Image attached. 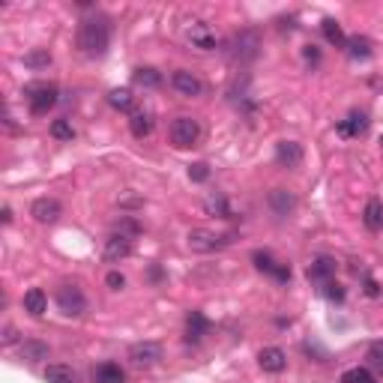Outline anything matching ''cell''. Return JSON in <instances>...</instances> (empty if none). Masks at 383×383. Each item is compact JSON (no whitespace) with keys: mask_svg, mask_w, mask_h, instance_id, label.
<instances>
[{"mask_svg":"<svg viewBox=\"0 0 383 383\" xmlns=\"http://www.w3.org/2000/svg\"><path fill=\"white\" fill-rule=\"evenodd\" d=\"M366 228L368 231H380L383 228V204L380 201H368L366 204Z\"/></svg>","mask_w":383,"mask_h":383,"instance_id":"obj_26","label":"cell"},{"mask_svg":"<svg viewBox=\"0 0 383 383\" xmlns=\"http://www.w3.org/2000/svg\"><path fill=\"white\" fill-rule=\"evenodd\" d=\"M344 48H348V54L353 57V60H366V57H371V42L366 40V36H350Z\"/></svg>","mask_w":383,"mask_h":383,"instance_id":"obj_25","label":"cell"},{"mask_svg":"<svg viewBox=\"0 0 383 383\" xmlns=\"http://www.w3.org/2000/svg\"><path fill=\"white\" fill-rule=\"evenodd\" d=\"M57 309H60L66 318H81L87 312V296L78 284H60L57 287Z\"/></svg>","mask_w":383,"mask_h":383,"instance_id":"obj_4","label":"cell"},{"mask_svg":"<svg viewBox=\"0 0 383 383\" xmlns=\"http://www.w3.org/2000/svg\"><path fill=\"white\" fill-rule=\"evenodd\" d=\"M24 96H27V105H31V111L36 114V117H42V114H48L57 105V96H60V93H57L54 84L40 81V84H27Z\"/></svg>","mask_w":383,"mask_h":383,"instance_id":"obj_3","label":"cell"},{"mask_svg":"<svg viewBox=\"0 0 383 383\" xmlns=\"http://www.w3.org/2000/svg\"><path fill=\"white\" fill-rule=\"evenodd\" d=\"M48 344L45 341H40V339H27V341H22V359L24 362H42V359H48Z\"/></svg>","mask_w":383,"mask_h":383,"instance_id":"obj_22","label":"cell"},{"mask_svg":"<svg viewBox=\"0 0 383 383\" xmlns=\"http://www.w3.org/2000/svg\"><path fill=\"white\" fill-rule=\"evenodd\" d=\"M93 380L96 383H126V371L117 362H102V366H96Z\"/></svg>","mask_w":383,"mask_h":383,"instance_id":"obj_20","label":"cell"},{"mask_svg":"<svg viewBox=\"0 0 383 383\" xmlns=\"http://www.w3.org/2000/svg\"><path fill=\"white\" fill-rule=\"evenodd\" d=\"M162 359V344L159 341H138L129 348V362L135 368H150L156 366V362Z\"/></svg>","mask_w":383,"mask_h":383,"instance_id":"obj_8","label":"cell"},{"mask_svg":"<svg viewBox=\"0 0 383 383\" xmlns=\"http://www.w3.org/2000/svg\"><path fill=\"white\" fill-rule=\"evenodd\" d=\"M252 261H255L257 270H261V273H270V275H275V270H279V264H282V261H275L270 252H264V248L252 252Z\"/></svg>","mask_w":383,"mask_h":383,"instance_id":"obj_28","label":"cell"},{"mask_svg":"<svg viewBox=\"0 0 383 383\" xmlns=\"http://www.w3.org/2000/svg\"><path fill=\"white\" fill-rule=\"evenodd\" d=\"M111 45V18L108 15H90L78 27V48L87 57H102Z\"/></svg>","mask_w":383,"mask_h":383,"instance_id":"obj_1","label":"cell"},{"mask_svg":"<svg viewBox=\"0 0 383 383\" xmlns=\"http://www.w3.org/2000/svg\"><path fill=\"white\" fill-rule=\"evenodd\" d=\"M366 293H368V296H380V287H377L375 279H366Z\"/></svg>","mask_w":383,"mask_h":383,"instance_id":"obj_40","label":"cell"},{"mask_svg":"<svg viewBox=\"0 0 383 383\" xmlns=\"http://www.w3.org/2000/svg\"><path fill=\"white\" fill-rule=\"evenodd\" d=\"M171 87H174L180 96H186V99H198V96H204V81H201L195 72H189V69H177L174 75H171Z\"/></svg>","mask_w":383,"mask_h":383,"instance_id":"obj_9","label":"cell"},{"mask_svg":"<svg viewBox=\"0 0 383 383\" xmlns=\"http://www.w3.org/2000/svg\"><path fill=\"white\" fill-rule=\"evenodd\" d=\"M9 222H12V210L3 207V225H9Z\"/></svg>","mask_w":383,"mask_h":383,"instance_id":"obj_41","label":"cell"},{"mask_svg":"<svg viewBox=\"0 0 383 383\" xmlns=\"http://www.w3.org/2000/svg\"><path fill=\"white\" fill-rule=\"evenodd\" d=\"M257 366L264 371H270V375H282L287 368V353L282 348H264L257 353Z\"/></svg>","mask_w":383,"mask_h":383,"instance_id":"obj_13","label":"cell"},{"mask_svg":"<svg viewBox=\"0 0 383 383\" xmlns=\"http://www.w3.org/2000/svg\"><path fill=\"white\" fill-rule=\"evenodd\" d=\"M132 81L144 90H156V87H162V72L153 69V66H138V69L132 72Z\"/></svg>","mask_w":383,"mask_h":383,"instance_id":"obj_21","label":"cell"},{"mask_svg":"<svg viewBox=\"0 0 383 383\" xmlns=\"http://www.w3.org/2000/svg\"><path fill=\"white\" fill-rule=\"evenodd\" d=\"M45 383H78V375L72 371V366L54 362V366L45 368Z\"/></svg>","mask_w":383,"mask_h":383,"instance_id":"obj_23","label":"cell"},{"mask_svg":"<svg viewBox=\"0 0 383 383\" xmlns=\"http://www.w3.org/2000/svg\"><path fill=\"white\" fill-rule=\"evenodd\" d=\"M15 341H18V330L12 327V323H6L3 327V344L9 348V344H15Z\"/></svg>","mask_w":383,"mask_h":383,"instance_id":"obj_39","label":"cell"},{"mask_svg":"<svg viewBox=\"0 0 383 383\" xmlns=\"http://www.w3.org/2000/svg\"><path fill=\"white\" fill-rule=\"evenodd\" d=\"M22 303H24V312L33 314V318H42L45 309H48V296H45L42 287H31V291L24 293Z\"/></svg>","mask_w":383,"mask_h":383,"instance_id":"obj_18","label":"cell"},{"mask_svg":"<svg viewBox=\"0 0 383 383\" xmlns=\"http://www.w3.org/2000/svg\"><path fill=\"white\" fill-rule=\"evenodd\" d=\"M129 255H132V237L114 231L108 239H105L102 257H105V261H108V264H120V261H126Z\"/></svg>","mask_w":383,"mask_h":383,"instance_id":"obj_10","label":"cell"},{"mask_svg":"<svg viewBox=\"0 0 383 383\" xmlns=\"http://www.w3.org/2000/svg\"><path fill=\"white\" fill-rule=\"evenodd\" d=\"M168 135H171V144H174L177 150H189L201 141V126H198L195 117H177L174 123H171Z\"/></svg>","mask_w":383,"mask_h":383,"instance_id":"obj_6","label":"cell"},{"mask_svg":"<svg viewBox=\"0 0 383 383\" xmlns=\"http://www.w3.org/2000/svg\"><path fill=\"white\" fill-rule=\"evenodd\" d=\"M231 243H234V234H216V231H204V228L189 231V248L192 252H201V255L219 252V248H225Z\"/></svg>","mask_w":383,"mask_h":383,"instance_id":"obj_5","label":"cell"},{"mask_svg":"<svg viewBox=\"0 0 383 383\" xmlns=\"http://www.w3.org/2000/svg\"><path fill=\"white\" fill-rule=\"evenodd\" d=\"M323 36H327V40L335 45V48H344L348 45V36H344V31H341V24L335 22V18H323Z\"/></svg>","mask_w":383,"mask_h":383,"instance_id":"obj_24","label":"cell"},{"mask_svg":"<svg viewBox=\"0 0 383 383\" xmlns=\"http://www.w3.org/2000/svg\"><path fill=\"white\" fill-rule=\"evenodd\" d=\"M207 330H210V321L201 312H192L186 318V341L189 344H198L207 335Z\"/></svg>","mask_w":383,"mask_h":383,"instance_id":"obj_17","label":"cell"},{"mask_svg":"<svg viewBox=\"0 0 383 383\" xmlns=\"http://www.w3.org/2000/svg\"><path fill=\"white\" fill-rule=\"evenodd\" d=\"M186 42L198 51H216L219 48V36L207 22H189L186 24Z\"/></svg>","mask_w":383,"mask_h":383,"instance_id":"obj_7","label":"cell"},{"mask_svg":"<svg viewBox=\"0 0 383 383\" xmlns=\"http://www.w3.org/2000/svg\"><path fill=\"white\" fill-rule=\"evenodd\" d=\"M257 54H261V33L246 27V31L234 33L231 40V57L237 63H255Z\"/></svg>","mask_w":383,"mask_h":383,"instance_id":"obj_2","label":"cell"},{"mask_svg":"<svg viewBox=\"0 0 383 383\" xmlns=\"http://www.w3.org/2000/svg\"><path fill=\"white\" fill-rule=\"evenodd\" d=\"M303 57H305V63H321V51L314 45H305L303 48Z\"/></svg>","mask_w":383,"mask_h":383,"instance_id":"obj_38","label":"cell"},{"mask_svg":"<svg viewBox=\"0 0 383 383\" xmlns=\"http://www.w3.org/2000/svg\"><path fill=\"white\" fill-rule=\"evenodd\" d=\"M189 177L195 180V183H204V180L210 177V168L204 165V162H195V165H189Z\"/></svg>","mask_w":383,"mask_h":383,"instance_id":"obj_34","label":"cell"},{"mask_svg":"<svg viewBox=\"0 0 383 383\" xmlns=\"http://www.w3.org/2000/svg\"><path fill=\"white\" fill-rule=\"evenodd\" d=\"M138 231H141V228H138V222H135V219H120V222H117V234L135 237Z\"/></svg>","mask_w":383,"mask_h":383,"instance_id":"obj_37","label":"cell"},{"mask_svg":"<svg viewBox=\"0 0 383 383\" xmlns=\"http://www.w3.org/2000/svg\"><path fill=\"white\" fill-rule=\"evenodd\" d=\"M368 362H371L375 368H383V341H375V344L368 348Z\"/></svg>","mask_w":383,"mask_h":383,"instance_id":"obj_36","label":"cell"},{"mask_svg":"<svg viewBox=\"0 0 383 383\" xmlns=\"http://www.w3.org/2000/svg\"><path fill=\"white\" fill-rule=\"evenodd\" d=\"M132 102H135V99H132V93L126 87L108 93V105H111V108H117V111H132Z\"/></svg>","mask_w":383,"mask_h":383,"instance_id":"obj_30","label":"cell"},{"mask_svg":"<svg viewBox=\"0 0 383 383\" xmlns=\"http://www.w3.org/2000/svg\"><path fill=\"white\" fill-rule=\"evenodd\" d=\"M153 126H156V120H153L150 111H135L129 117V129H132V135H135V138H150Z\"/></svg>","mask_w":383,"mask_h":383,"instance_id":"obj_19","label":"cell"},{"mask_svg":"<svg viewBox=\"0 0 383 383\" xmlns=\"http://www.w3.org/2000/svg\"><path fill=\"white\" fill-rule=\"evenodd\" d=\"M341 383H375V377L368 368H348L341 375Z\"/></svg>","mask_w":383,"mask_h":383,"instance_id":"obj_32","label":"cell"},{"mask_svg":"<svg viewBox=\"0 0 383 383\" xmlns=\"http://www.w3.org/2000/svg\"><path fill=\"white\" fill-rule=\"evenodd\" d=\"M48 63H51V51H48V48H36V51L24 54V66H27V69H45Z\"/></svg>","mask_w":383,"mask_h":383,"instance_id":"obj_29","label":"cell"},{"mask_svg":"<svg viewBox=\"0 0 383 383\" xmlns=\"http://www.w3.org/2000/svg\"><path fill=\"white\" fill-rule=\"evenodd\" d=\"M335 270H339V264H335L332 257L323 255V257H318V261H314V264L309 266V279H312L314 284H321V287H323L327 282L335 279Z\"/></svg>","mask_w":383,"mask_h":383,"instance_id":"obj_16","label":"cell"},{"mask_svg":"<svg viewBox=\"0 0 383 383\" xmlns=\"http://www.w3.org/2000/svg\"><path fill=\"white\" fill-rule=\"evenodd\" d=\"M275 162L287 171H296L303 165V147L296 141H279L275 144Z\"/></svg>","mask_w":383,"mask_h":383,"instance_id":"obj_12","label":"cell"},{"mask_svg":"<svg viewBox=\"0 0 383 383\" xmlns=\"http://www.w3.org/2000/svg\"><path fill=\"white\" fill-rule=\"evenodd\" d=\"M51 138H57V141H72V138H75V129H72V123L66 120V117L54 120V123H51Z\"/></svg>","mask_w":383,"mask_h":383,"instance_id":"obj_31","label":"cell"},{"mask_svg":"<svg viewBox=\"0 0 383 383\" xmlns=\"http://www.w3.org/2000/svg\"><path fill=\"white\" fill-rule=\"evenodd\" d=\"M105 284H108L111 291H123V287H126V275L117 273V270H111L108 275H105Z\"/></svg>","mask_w":383,"mask_h":383,"instance_id":"obj_35","label":"cell"},{"mask_svg":"<svg viewBox=\"0 0 383 383\" xmlns=\"http://www.w3.org/2000/svg\"><path fill=\"white\" fill-rule=\"evenodd\" d=\"M380 147H383V138H380Z\"/></svg>","mask_w":383,"mask_h":383,"instance_id":"obj_42","label":"cell"},{"mask_svg":"<svg viewBox=\"0 0 383 383\" xmlns=\"http://www.w3.org/2000/svg\"><path fill=\"white\" fill-rule=\"evenodd\" d=\"M321 291H323V296H327L330 303H344V287L339 282H327Z\"/></svg>","mask_w":383,"mask_h":383,"instance_id":"obj_33","label":"cell"},{"mask_svg":"<svg viewBox=\"0 0 383 383\" xmlns=\"http://www.w3.org/2000/svg\"><path fill=\"white\" fill-rule=\"evenodd\" d=\"M31 216H33L40 225L57 222V219H60V201H54V198H40V201H33Z\"/></svg>","mask_w":383,"mask_h":383,"instance_id":"obj_14","label":"cell"},{"mask_svg":"<svg viewBox=\"0 0 383 383\" xmlns=\"http://www.w3.org/2000/svg\"><path fill=\"white\" fill-rule=\"evenodd\" d=\"M266 204H270L275 219H291L293 210H296V195L291 189H273L270 198H266Z\"/></svg>","mask_w":383,"mask_h":383,"instance_id":"obj_11","label":"cell"},{"mask_svg":"<svg viewBox=\"0 0 383 383\" xmlns=\"http://www.w3.org/2000/svg\"><path fill=\"white\" fill-rule=\"evenodd\" d=\"M207 213L210 216H219V219H231V210H228V198L222 192H216V195L207 198Z\"/></svg>","mask_w":383,"mask_h":383,"instance_id":"obj_27","label":"cell"},{"mask_svg":"<svg viewBox=\"0 0 383 383\" xmlns=\"http://www.w3.org/2000/svg\"><path fill=\"white\" fill-rule=\"evenodd\" d=\"M368 129V114L366 111H350L348 120L339 123V135L341 138H359Z\"/></svg>","mask_w":383,"mask_h":383,"instance_id":"obj_15","label":"cell"}]
</instances>
